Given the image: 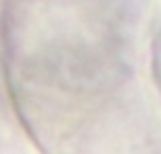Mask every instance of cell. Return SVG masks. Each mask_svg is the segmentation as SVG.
Listing matches in <instances>:
<instances>
[{"label":"cell","instance_id":"2","mask_svg":"<svg viewBox=\"0 0 161 154\" xmlns=\"http://www.w3.org/2000/svg\"><path fill=\"white\" fill-rule=\"evenodd\" d=\"M157 67H159V77H161V31H159V40H157Z\"/></svg>","mask_w":161,"mask_h":154},{"label":"cell","instance_id":"1","mask_svg":"<svg viewBox=\"0 0 161 154\" xmlns=\"http://www.w3.org/2000/svg\"><path fill=\"white\" fill-rule=\"evenodd\" d=\"M101 154H161V142H140L124 146H107Z\"/></svg>","mask_w":161,"mask_h":154}]
</instances>
